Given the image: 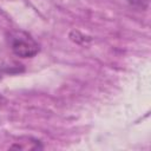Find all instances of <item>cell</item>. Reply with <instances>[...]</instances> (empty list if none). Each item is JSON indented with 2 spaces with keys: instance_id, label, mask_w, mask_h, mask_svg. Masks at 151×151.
Returning <instances> with one entry per match:
<instances>
[{
  "instance_id": "obj_1",
  "label": "cell",
  "mask_w": 151,
  "mask_h": 151,
  "mask_svg": "<svg viewBox=\"0 0 151 151\" xmlns=\"http://www.w3.org/2000/svg\"><path fill=\"white\" fill-rule=\"evenodd\" d=\"M9 42L13 53L20 58H32L38 54L39 44L26 32L17 31L9 34Z\"/></svg>"
},
{
  "instance_id": "obj_3",
  "label": "cell",
  "mask_w": 151,
  "mask_h": 151,
  "mask_svg": "<svg viewBox=\"0 0 151 151\" xmlns=\"http://www.w3.org/2000/svg\"><path fill=\"white\" fill-rule=\"evenodd\" d=\"M4 103H6V99H5V98H4V96L0 93V105H1V104H4Z\"/></svg>"
},
{
  "instance_id": "obj_2",
  "label": "cell",
  "mask_w": 151,
  "mask_h": 151,
  "mask_svg": "<svg viewBox=\"0 0 151 151\" xmlns=\"http://www.w3.org/2000/svg\"><path fill=\"white\" fill-rule=\"evenodd\" d=\"M70 38H71V40H73V41L77 42V44H85L86 40H88V41L91 40L90 38H87V37L80 34V33L77 32V31H72L71 34H70Z\"/></svg>"
}]
</instances>
